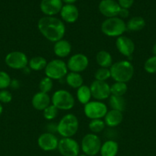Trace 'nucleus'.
<instances>
[{"instance_id":"10","label":"nucleus","mask_w":156,"mask_h":156,"mask_svg":"<svg viewBox=\"0 0 156 156\" xmlns=\"http://www.w3.org/2000/svg\"><path fill=\"white\" fill-rule=\"evenodd\" d=\"M80 145L73 138H62L59 140L58 149L62 156H78Z\"/></svg>"},{"instance_id":"16","label":"nucleus","mask_w":156,"mask_h":156,"mask_svg":"<svg viewBox=\"0 0 156 156\" xmlns=\"http://www.w3.org/2000/svg\"><path fill=\"white\" fill-rule=\"evenodd\" d=\"M116 47L121 54L127 57L131 56L135 51V44L132 40L122 35L116 39Z\"/></svg>"},{"instance_id":"7","label":"nucleus","mask_w":156,"mask_h":156,"mask_svg":"<svg viewBox=\"0 0 156 156\" xmlns=\"http://www.w3.org/2000/svg\"><path fill=\"white\" fill-rule=\"evenodd\" d=\"M102 142L100 138L95 133H88L84 136L81 141L80 147L85 155L95 156L99 153Z\"/></svg>"},{"instance_id":"42","label":"nucleus","mask_w":156,"mask_h":156,"mask_svg":"<svg viewBox=\"0 0 156 156\" xmlns=\"http://www.w3.org/2000/svg\"><path fill=\"white\" fill-rule=\"evenodd\" d=\"M78 156H88V155H85V154H84V155H79Z\"/></svg>"},{"instance_id":"11","label":"nucleus","mask_w":156,"mask_h":156,"mask_svg":"<svg viewBox=\"0 0 156 156\" xmlns=\"http://www.w3.org/2000/svg\"><path fill=\"white\" fill-rule=\"evenodd\" d=\"M92 97L97 101H102L109 98L111 95L110 85L106 82L95 80L90 85Z\"/></svg>"},{"instance_id":"17","label":"nucleus","mask_w":156,"mask_h":156,"mask_svg":"<svg viewBox=\"0 0 156 156\" xmlns=\"http://www.w3.org/2000/svg\"><path fill=\"white\" fill-rule=\"evenodd\" d=\"M60 13L62 19L70 24L76 22L79 18V11L74 5L66 4L63 5Z\"/></svg>"},{"instance_id":"35","label":"nucleus","mask_w":156,"mask_h":156,"mask_svg":"<svg viewBox=\"0 0 156 156\" xmlns=\"http://www.w3.org/2000/svg\"><path fill=\"white\" fill-rule=\"evenodd\" d=\"M12 94L8 90H0V103L8 104L12 101Z\"/></svg>"},{"instance_id":"5","label":"nucleus","mask_w":156,"mask_h":156,"mask_svg":"<svg viewBox=\"0 0 156 156\" xmlns=\"http://www.w3.org/2000/svg\"><path fill=\"white\" fill-rule=\"evenodd\" d=\"M52 105L58 110L69 111L74 107L75 99L70 91L60 89L55 91L51 98Z\"/></svg>"},{"instance_id":"34","label":"nucleus","mask_w":156,"mask_h":156,"mask_svg":"<svg viewBox=\"0 0 156 156\" xmlns=\"http://www.w3.org/2000/svg\"><path fill=\"white\" fill-rule=\"evenodd\" d=\"M11 79L10 76L5 71H0V90L6 89L10 86Z\"/></svg>"},{"instance_id":"1","label":"nucleus","mask_w":156,"mask_h":156,"mask_svg":"<svg viewBox=\"0 0 156 156\" xmlns=\"http://www.w3.org/2000/svg\"><path fill=\"white\" fill-rule=\"evenodd\" d=\"M38 28L44 37L54 43L62 40L66 32L64 22L54 16H44L40 18L38 22Z\"/></svg>"},{"instance_id":"9","label":"nucleus","mask_w":156,"mask_h":156,"mask_svg":"<svg viewBox=\"0 0 156 156\" xmlns=\"http://www.w3.org/2000/svg\"><path fill=\"white\" fill-rule=\"evenodd\" d=\"M6 64L13 69H24L28 66L27 55L21 51H12L8 53L5 58Z\"/></svg>"},{"instance_id":"32","label":"nucleus","mask_w":156,"mask_h":156,"mask_svg":"<svg viewBox=\"0 0 156 156\" xmlns=\"http://www.w3.org/2000/svg\"><path fill=\"white\" fill-rule=\"evenodd\" d=\"M59 110L53 105H50L43 111V116L47 120H52L56 118L58 115Z\"/></svg>"},{"instance_id":"41","label":"nucleus","mask_w":156,"mask_h":156,"mask_svg":"<svg viewBox=\"0 0 156 156\" xmlns=\"http://www.w3.org/2000/svg\"><path fill=\"white\" fill-rule=\"evenodd\" d=\"M2 112H3V107L2 105V104L0 103V115L2 114Z\"/></svg>"},{"instance_id":"26","label":"nucleus","mask_w":156,"mask_h":156,"mask_svg":"<svg viewBox=\"0 0 156 156\" xmlns=\"http://www.w3.org/2000/svg\"><path fill=\"white\" fill-rule=\"evenodd\" d=\"M76 97L80 103L85 105L88 102L90 101V99L92 98L91 91H90V87L87 85H83L82 86L77 88L76 91Z\"/></svg>"},{"instance_id":"3","label":"nucleus","mask_w":156,"mask_h":156,"mask_svg":"<svg viewBox=\"0 0 156 156\" xmlns=\"http://www.w3.org/2000/svg\"><path fill=\"white\" fill-rule=\"evenodd\" d=\"M79 129V120L76 115L68 114L64 115L58 123L57 132L62 138H72Z\"/></svg>"},{"instance_id":"28","label":"nucleus","mask_w":156,"mask_h":156,"mask_svg":"<svg viewBox=\"0 0 156 156\" xmlns=\"http://www.w3.org/2000/svg\"><path fill=\"white\" fill-rule=\"evenodd\" d=\"M128 90L126 83L116 82L110 86V92L112 95L123 96Z\"/></svg>"},{"instance_id":"20","label":"nucleus","mask_w":156,"mask_h":156,"mask_svg":"<svg viewBox=\"0 0 156 156\" xmlns=\"http://www.w3.org/2000/svg\"><path fill=\"white\" fill-rule=\"evenodd\" d=\"M123 120V115L120 111L111 109L108 111L104 117V122L109 127H116L119 126Z\"/></svg>"},{"instance_id":"29","label":"nucleus","mask_w":156,"mask_h":156,"mask_svg":"<svg viewBox=\"0 0 156 156\" xmlns=\"http://www.w3.org/2000/svg\"><path fill=\"white\" fill-rule=\"evenodd\" d=\"M106 123L104 120L102 119H96V120H91L89 123V129L93 133H101L105 129Z\"/></svg>"},{"instance_id":"30","label":"nucleus","mask_w":156,"mask_h":156,"mask_svg":"<svg viewBox=\"0 0 156 156\" xmlns=\"http://www.w3.org/2000/svg\"><path fill=\"white\" fill-rule=\"evenodd\" d=\"M54 86V83H53V80L50 78L45 77L43 78L39 82V85H38V88H39V90L41 92L43 93H48L50 92V91L52 90Z\"/></svg>"},{"instance_id":"31","label":"nucleus","mask_w":156,"mask_h":156,"mask_svg":"<svg viewBox=\"0 0 156 156\" xmlns=\"http://www.w3.org/2000/svg\"><path fill=\"white\" fill-rule=\"evenodd\" d=\"M110 77H111V73H110V69L108 68H101L100 67L94 73L95 80L106 82Z\"/></svg>"},{"instance_id":"12","label":"nucleus","mask_w":156,"mask_h":156,"mask_svg":"<svg viewBox=\"0 0 156 156\" xmlns=\"http://www.w3.org/2000/svg\"><path fill=\"white\" fill-rule=\"evenodd\" d=\"M67 69L73 73H81L87 69L89 66V59L83 53H76L70 57L67 62Z\"/></svg>"},{"instance_id":"36","label":"nucleus","mask_w":156,"mask_h":156,"mask_svg":"<svg viewBox=\"0 0 156 156\" xmlns=\"http://www.w3.org/2000/svg\"><path fill=\"white\" fill-rule=\"evenodd\" d=\"M119 6L122 9H128L134 3V0H118Z\"/></svg>"},{"instance_id":"21","label":"nucleus","mask_w":156,"mask_h":156,"mask_svg":"<svg viewBox=\"0 0 156 156\" xmlns=\"http://www.w3.org/2000/svg\"><path fill=\"white\" fill-rule=\"evenodd\" d=\"M119 152V144L115 140H107L101 146V156H116Z\"/></svg>"},{"instance_id":"38","label":"nucleus","mask_w":156,"mask_h":156,"mask_svg":"<svg viewBox=\"0 0 156 156\" xmlns=\"http://www.w3.org/2000/svg\"><path fill=\"white\" fill-rule=\"evenodd\" d=\"M10 86L13 88H18V87H19V83H18V81L12 80V82H11V84H10Z\"/></svg>"},{"instance_id":"15","label":"nucleus","mask_w":156,"mask_h":156,"mask_svg":"<svg viewBox=\"0 0 156 156\" xmlns=\"http://www.w3.org/2000/svg\"><path fill=\"white\" fill-rule=\"evenodd\" d=\"M63 7L62 0H41V11L46 16H54L60 13Z\"/></svg>"},{"instance_id":"4","label":"nucleus","mask_w":156,"mask_h":156,"mask_svg":"<svg viewBox=\"0 0 156 156\" xmlns=\"http://www.w3.org/2000/svg\"><path fill=\"white\" fill-rule=\"evenodd\" d=\"M126 30V23L119 17L106 18L101 24V31L110 37H119Z\"/></svg>"},{"instance_id":"39","label":"nucleus","mask_w":156,"mask_h":156,"mask_svg":"<svg viewBox=\"0 0 156 156\" xmlns=\"http://www.w3.org/2000/svg\"><path fill=\"white\" fill-rule=\"evenodd\" d=\"M64 2H65L66 4H71V5H73V3L76 2L77 0H62Z\"/></svg>"},{"instance_id":"23","label":"nucleus","mask_w":156,"mask_h":156,"mask_svg":"<svg viewBox=\"0 0 156 156\" xmlns=\"http://www.w3.org/2000/svg\"><path fill=\"white\" fill-rule=\"evenodd\" d=\"M109 104L112 109L120 111L122 113L125 111L127 106L126 101L123 96H116L111 94L109 98Z\"/></svg>"},{"instance_id":"19","label":"nucleus","mask_w":156,"mask_h":156,"mask_svg":"<svg viewBox=\"0 0 156 156\" xmlns=\"http://www.w3.org/2000/svg\"><path fill=\"white\" fill-rule=\"evenodd\" d=\"M54 53L58 57L64 58L70 54L72 50V46L67 40H60L54 43Z\"/></svg>"},{"instance_id":"13","label":"nucleus","mask_w":156,"mask_h":156,"mask_svg":"<svg viewBox=\"0 0 156 156\" xmlns=\"http://www.w3.org/2000/svg\"><path fill=\"white\" fill-rule=\"evenodd\" d=\"M59 140L53 133H44L38 139V145L41 149L45 152H50L58 149Z\"/></svg>"},{"instance_id":"2","label":"nucleus","mask_w":156,"mask_h":156,"mask_svg":"<svg viewBox=\"0 0 156 156\" xmlns=\"http://www.w3.org/2000/svg\"><path fill=\"white\" fill-rule=\"evenodd\" d=\"M110 70L111 78L118 82L126 83L134 76V66L128 60H120L113 63Z\"/></svg>"},{"instance_id":"24","label":"nucleus","mask_w":156,"mask_h":156,"mask_svg":"<svg viewBox=\"0 0 156 156\" xmlns=\"http://www.w3.org/2000/svg\"><path fill=\"white\" fill-rule=\"evenodd\" d=\"M145 21L142 17L135 16L130 18L126 23V29L129 31H140L145 27Z\"/></svg>"},{"instance_id":"25","label":"nucleus","mask_w":156,"mask_h":156,"mask_svg":"<svg viewBox=\"0 0 156 156\" xmlns=\"http://www.w3.org/2000/svg\"><path fill=\"white\" fill-rule=\"evenodd\" d=\"M66 82L71 88H79L84 85V79L80 73L70 72L66 76Z\"/></svg>"},{"instance_id":"6","label":"nucleus","mask_w":156,"mask_h":156,"mask_svg":"<svg viewBox=\"0 0 156 156\" xmlns=\"http://www.w3.org/2000/svg\"><path fill=\"white\" fill-rule=\"evenodd\" d=\"M67 63L64 60L61 59H52L50 62H47L45 69H44V73L46 76L52 80H59L63 79L67 75Z\"/></svg>"},{"instance_id":"33","label":"nucleus","mask_w":156,"mask_h":156,"mask_svg":"<svg viewBox=\"0 0 156 156\" xmlns=\"http://www.w3.org/2000/svg\"><path fill=\"white\" fill-rule=\"evenodd\" d=\"M144 69L149 74L156 73V56H153L148 58L144 64Z\"/></svg>"},{"instance_id":"22","label":"nucleus","mask_w":156,"mask_h":156,"mask_svg":"<svg viewBox=\"0 0 156 156\" xmlns=\"http://www.w3.org/2000/svg\"><path fill=\"white\" fill-rule=\"evenodd\" d=\"M96 61L101 68L110 69L113 65V57L111 54L106 50H100L96 53Z\"/></svg>"},{"instance_id":"27","label":"nucleus","mask_w":156,"mask_h":156,"mask_svg":"<svg viewBox=\"0 0 156 156\" xmlns=\"http://www.w3.org/2000/svg\"><path fill=\"white\" fill-rule=\"evenodd\" d=\"M47 64V61L43 56H35L32 57L28 62V66L34 71H41L44 69Z\"/></svg>"},{"instance_id":"37","label":"nucleus","mask_w":156,"mask_h":156,"mask_svg":"<svg viewBox=\"0 0 156 156\" xmlns=\"http://www.w3.org/2000/svg\"><path fill=\"white\" fill-rule=\"evenodd\" d=\"M128 15H129V12H128V9H122V8H121V9H120V11H119L118 16H119V18H122H122H127V17L128 16Z\"/></svg>"},{"instance_id":"18","label":"nucleus","mask_w":156,"mask_h":156,"mask_svg":"<svg viewBox=\"0 0 156 156\" xmlns=\"http://www.w3.org/2000/svg\"><path fill=\"white\" fill-rule=\"evenodd\" d=\"M51 98L48 94L39 91L35 94L32 99V105L37 111H44L49 105H50Z\"/></svg>"},{"instance_id":"8","label":"nucleus","mask_w":156,"mask_h":156,"mask_svg":"<svg viewBox=\"0 0 156 156\" xmlns=\"http://www.w3.org/2000/svg\"><path fill=\"white\" fill-rule=\"evenodd\" d=\"M107 112V106L100 101H90L84 105V114L90 120L103 118Z\"/></svg>"},{"instance_id":"14","label":"nucleus","mask_w":156,"mask_h":156,"mask_svg":"<svg viewBox=\"0 0 156 156\" xmlns=\"http://www.w3.org/2000/svg\"><path fill=\"white\" fill-rule=\"evenodd\" d=\"M121 7L115 0H102L99 4V10L105 17L113 18L117 17Z\"/></svg>"},{"instance_id":"40","label":"nucleus","mask_w":156,"mask_h":156,"mask_svg":"<svg viewBox=\"0 0 156 156\" xmlns=\"http://www.w3.org/2000/svg\"><path fill=\"white\" fill-rule=\"evenodd\" d=\"M152 53L154 54V56H156V43L154 44V46L152 47Z\"/></svg>"}]
</instances>
